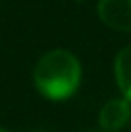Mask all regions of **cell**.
Returning a JSON list of instances; mask_svg holds the SVG:
<instances>
[{
    "mask_svg": "<svg viewBox=\"0 0 131 132\" xmlns=\"http://www.w3.org/2000/svg\"><path fill=\"white\" fill-rule=\"evenodd\" d=\"M33 80L44 98L66 100L81 82V65L73 54L66 50H52L37 61Z\"/></svg>",
    "mask_w": 131,
    "mask_h": 132,
    "instance_id": "1",
    "label": "cell"
},
{
    "mask_svg": "<svg viewBox=\"0 0 131 132\" xmlns=\"http://www.w3.org/2000/svg\"><path fill=\"white\" fill-rule=\"evenodd\" d=\"M98 17L121 33H131V0H100Z\"/></svg>",
    "mask_w": 131,
    "mask_h": 132,
    "instance_id": "2",
    "label": "cell"
},
{
    "mask_svg": "<svg viewBox=\"0 0 131 132\" xmlns=\"http://www.w3.org/2000/svg\"><path fill=\"white\" fill-rule=\"evenodd\" d=\"M129 115H131V109L127 100H110L104 103V107L100 109V115H98L100 128L104 132L120 130L129 121Z\"/></svg>",
    "mask_w": 131,
    "mask_h": 132,
    "instance_id": "3",
    "label": "cell"
},
{
    "mask_svg": "<svg viewBox=\"0 0 131 132\" xmlns=\"http://www.w3.org/2000/svg\"><path fill=\"white\" fill-rule=\"evenodd\" d=\"M114 71H116V80H118L121 94L127 100H131V46L123 48L116 56Z\"/></svg>",
    "mask_w": 131,
    "mask_h": 132,
    "instance_id": "4",
    "label": "cell"
},
{
    "mask_svg": "<svg viewBox=\"0 0 131 132\" xmlns=\"http://www.w3.org/2000/svg\"><path fill=\"white\" fill-rule=\"evenodd\" d=\"M85 132H104V130H85Z\"/></svg>",
    "mask_w": 131,
    "mask_h": 132,
    "instance_id": "5",
    "label": "cell"
},
{
    "mask_svg": "<svg viewBox=\"0 0 131 132\" xmlns=\"http://www.w3.org/2000/svg\"><path fill=\"white\" fill-rule=\"evenodd\" d=\"M0 132H8V130H2V128H0Z\"/></svg>",
    "mask_w": 131,
    "mask_h": 132,
    "instance_id": "6",
    "label": "cell"
}]
</instances>
